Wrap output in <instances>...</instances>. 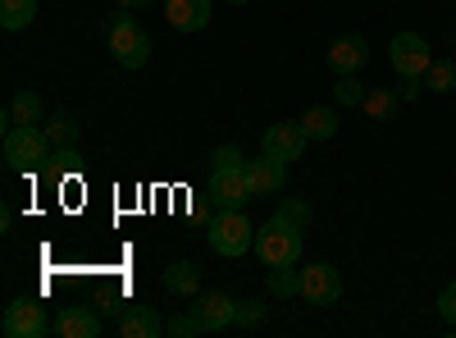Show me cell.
Returning <instances> with one entry per match:
<instances>
[{"instance_id": "cell-18", "label": "cell", "mask_w": 456, "mask_h": 338, "mask_svg": "<svg viewBox=\"0 0 456 338\" xmlns=\"http://www.w3.org/2000/svg\"><path fill=\"white\" fill-rule=\"evenodd\" d=\"M297 124L306 128V137H311V142H329V137L338 133V115H333V110H320V105H315V110H306V115H301Z\"/></svg>"}, {"instance_id": "cell-4", "label": "cell", "mask_w": 456, "mask_h": 338, "mask_svg": "<svg viewBox=\"0 0 456 338\" xmlns=\"http://www.w3.org/2000/svg\"><path fill=\"white\" fill-rule=\"evenodd\" d=\"M46 128H37V124H23V128H5V161L19 169V174H28V169H37L46 161Z\"/></svg>"}, {"instance_id": "cell-7", "label": "cell", "mask_w": 456, "mask_h": 338, "mask_svg": "<svg viewBox=\"0 0 456 338\" xmlns=\"http://www.w3.org/2000/svg\"><path fill=\"white\" fill-rule=\"evenodd\" d=\"M51 325H46V311L37 297H19V302L5 307V338H42Z\"/></svg>"}, {"instance_id": "cell-10", "label": "cell", "mask_w": 456, "mask_h": 338, "mask_svg": "<svg viewBox=\"0 0 456 338\" xmlns=\"http://www.w3.org/2000/svg\"><path fill=\"white\" fill-rule=\"evenodd\" d=\"M247 183L256 197H279L288 187V165L274 161V156H260V161H247Z\"/></svg>"}, {"instance_id": "cell-22", "label": "cell", "mask_w": 456, "mask_h": 338, "mask_svg": "<svg viewBox=\"0 0 456 338\" xmlns=\"http://www.w3.org/2000/svg\"><path fill=\"white\" fill-rule=\"evenodd\" d=\"M425 87L429 92H452L456 87V64L452 60H434L429 73H425Z\"/></svg>"}, {"instance_id": "cell-30", "label": "cell", "mask_w": 456, "mask_h": 338, "mask_svg": "<svg viewBox=\"0 0 456 338\" xmlns=\"http://www.w3.org/2000/svg\"><path fill=\"white\" fill-rule=\"evenodd\" d=\"M420 87H425V78H402V101L420 96Z\"/></svg>"}, {"instance_id": "cell-14", "label": "cell", "mask_w": 456, "mask_h": 338, "mask_svg": "<svg viewBox=\"0 0 456 338\" xmlns=\"http://www.w3.org/2000/svg\"><path fill=\"white\" fill-rule=\"evenodd\" d=\"M55 334L60 338H96L101 334V316L92 307H64L60 320H55Z\"/></svg>"}, {"instance_id": "cell-15", "label": "cell", "mask_w": 456, "mask_h": 338, "mask_svg": "<svg viewBox=\"0 0 456 338\" xmlns=\"http://www.w3.org/2000/svg\"><path fill=\"white\" fill-rule=\"evenodd\" d=\"M23 124H42V96L37 92H14L5 105V128H23Z\"/></svg>"}, {"instance_id": "cell-1", "label": "cell", "mask_w": 456, "mask_h": 338, "mask_svg": "<svg viewBox=\"0 0 456 338\" xmlns=\"http://www.w3.org/2000/svg\"><path fill=\"white\" fill-rule=\"evenodd\" d=\"M301 243H306V229H297V224L283 219V215H274L265 229H256V256L265 260V266H297Z\"/></svg>"}, {"instance_id": "cell-23", "label": "cell", "mask_w": 456, "mask_h": 338, "mask_svg": "<svg viewBox=\"0 0 456 338\" xmlns=\"http://www.w3.org/2000/svg\"><path fill=\"white\" fill-rule=\"evenodd\" d=\"M333 96L342 101V105H365V87L356 83V73H338V83H333Z\"/></svg>"}, {"instance_id": "cell-31", "label": "cell", "mask_w": 456, "mask_h": 338, "mask_svg": "<svg viewBox=\"0 0 456 338\" xmlns=\"http://www.w3.org/2000/svg\"><path fill=\"white\" fill-rule=\"evenodd\" d=\"M114 5H119V10H142L146 0H114Z\"/></svg>"}, {"instance_id": "cell-17", "label": "cell", "mask_w": 456, "mask_h": 338, "mask_svg": "<svg viewBox=\"0 0 456 338\" xmlns=\"http://www.w3.org/2000/svg\"><path fill=\"white\" fill-rule=\"evenodd\" d=\"M119 334L124 338H156V334H165V325H160V316L151 307H133V311H124Z\"/></svg>"}, {"instance_id": "cell-29", "label": "cell", "mask_w": 456, "mask_h": 338, "mask_svg": "<svg viewBox=\"0 0 456 338\" xmlns=\"http://www.w3.org/2000/svg\"><path fill=\"white\" fill-rule=\"evenodd\" d=\"M265 320V307L260 302H238V320L233 325H260Z\"/></svg>"}, {"instance_id": "cell-27", "label": "cell", "mask_w": 456, "mask_h": 338, "mask_svg": "<svg viewBox=\"0 0 456 338\" xmlns=\"http://www.w3.org/2000/svg\"><path fill=\"white\" fill-rule=\"evenodd\" d=\"M279 215H283V219H292L297 229H306V224H311V206H306V202H297V197H288V202L279 206Z\"/></svg>"}, {"instance_id": "cell-25", "label": "cell", "mask_w": 456, "mask_h": 338, "mask_svg": "<svg viewBox=\"0 0 456 338\" xmlns=\"http://www.w3.org/2000/svg\"><path fill=\"white\" fill-rule=\"evenodd\" d=\"M210 169H247V156L238 146H219V152H210Z\"/></svg>"}, {"instance_id": "cell-16", "label": "cell", "mask_w": 456, "mask_h": 338, "mask_svg": "<svg viewBox=\"0 0 456 338\" xmlns=\"http://www.w3.org/2000/svg\"><path fill=\"white\" fill-rule=\"evenodd\" d=\"M165 288L174 297H197L201 293V270L192 266V260H174V266L165 270Z\"/></svg>"}, {"instance_id": "cell-20", "label": "cell", "mask_w": 456, "mask_h": 338, "mask_svg": "<svg viewBox=\"0 0 456 338\" xmlns=\"http://www.w3.org/2000/svg\"><path fill=\"white\" fill-rule=\"evenodd\" d=\"M270 293H274V297H301V270H292V266H270Z\"/></svg>"}, {"instance_id": "cell-13", "label": "cell", "mask_w": 456, "mask_h": 338, "mask_svg": "<svg viewBox=\"0 0 456 338\" xmlns=\"http://www.w3.org/2000/svg\"><path fill=\"white\" fill-rule=\"evenodd\" d=\"M329 69L333 73H356L365 60H370V46H365V37H356V32H347V37H338V42L329 46Z\"/></svg>"}, {"instance_id": "cell-3", "label": "cell", "mask_w": 456, "mask_h": 338, "mask_svg": "<svg viewBox=\"0 0 456 338\" xmlns=\"http://www.w3.org/2000/svg\"><path fill=\"white\" fill-rule=\"evenodd\" d=\"M210 247L219 256H242L247 247H256V229L247 224L242 210H219L210 219Z\"/></svg>"}, {"instance_id": "cell-26", "label": "cell", "mask_w": 456, "mask_h": 338, "mask_svg": "<svg viewBox=\"0 0 456 338\" xmlns=\"http://www.w3.org/2000/svg\"><path fill=\"white\" fill-rule=\"evenodd\" d=\"M169 334H178V338H197V334H206V325L197 320V311H187V316H174V320H169Z\"/></svg>"}, {"instance_id": "cell-2", "label": "cell", "mask_w": 456, "mask_h": 338, "mask_svg": "<svg viewBox=\"0 0 456 338\" xmlns=\"http://www.w3.org/2000/svg\"><path fill=\"white\" fill-rule=\"evenodd\" d=\"M105 46L124 69H142L151 60V32L137 19H128V14H114L110 28H105Z\"/></svg>"}, {"instance_id": "cell-9", "label": "cell", "mask_w": 456, "mask_h": 338, "mask_svg": "<svg viewBox=\"0 0 456 338\" xmlns=\"http://www.w3.org/2000/svg\"><path fill=\"white\" fill-rule=\"evenodd\" d=\"M301 297H306L311 307H329L342 297V279L333 266H324V260H315V266L301 270Z\"/></svg>"}, {"instance_id": "cell-8", "label": "cell", "mask_w": 456, "mask_h": 338, "mask_svg": "<svg viewBox=\"0 0 456 338\" xmlns=\"http://www.w3.org/2000/svg\"><path fill=\"white\" fill-rule=\"evenodd\" d=\"M306 128H301V124H270V128H265V137H260V152L265 156H274V161H297L301 152H306Z\"/></svg>"}, {"instance_id": "cell-24", "label": "cell", "mask_w": 456, "mask_h": 338, "mask_svg": "<svg viewBox=\"0 0 456 338\" xmlns=\"http://www.w3.org/2000/svg\"><path fill=\"white\" fill-rule=\"evenodd\" d=\"M46 142H51V146H73V142H78V124H73L69 115H55V120L46 124Z\"/></svg>"}, {"instance_id": "cell-28", "label": "cell", "mask_w": 456, "mask_h": 338, "mask_svg": "<svg viewBox=\"0 0 456 338\" xmlns=\"http://www.w3.org/2000/svg\"><path fill=\"white\" fill-rule=\"evenodd\" d=\"M438 316H443L447 325H456V284H447V288L438 293Z\"/></svg>"}, {"instance_id": "cell-32", "label": "cell", "mask_w": 456, "mask_h": 338, "mask_svg": "<svg viewBox=\"0 0 456 338\" xmlns=\"http://www.w3.org/2000/svg\"><path fill=\"white\" fill-rule=\"evenodd\" d=\"M228 5H247V0H228Z\"/></svg>"}, {"instance_id": "cell-5", "label": "cell", "mask_w": 456, "mask_h": 338, "mask_svg": "<svg viewBox=\"0 0 456 338\" xmlns=\"http://www.w3.org/2000/svg\"><path fill=\"white\" fill-rule=\"evenodd\" d=\"M388 60H393V69L402 73V78H425L429 73V42L420 32H397L393 37V46H388Z\"/></svg>"}, {"instance_id": "cell-6", "label": "cell", "mask_w": 456, "mask_h": 338, "mask_svg": "<svg viewBox=\"0 0 456 338\" xmlns=\"http://www.w3.org/2000/svg\"><path fill=\"white\" fill-rule=\"evenodd\" d=\"M251 183L247 169H210V206L215 210H242L251 202Z\"/></svg>"}, {"instance_id": "cell-11", "label": "cell", "mask_w": 456, "mask_h": 338, "mask_svg": "<svg viewBox=\"0 0 456 338\" xmlns=\"http://www.w3.org/2000/svg\"><path fill=\"white\" fill-rule=\"evenodd\" d=\"M192 311H197V320L206 325V334H215V329H228V325L238 320V302H233L228 293H201Z\"/></svg>"}, {"instance_id": "cell-12", "label": "cell", "mask_w": 456, "mask_h": 338, "mask_svg": "<svg viewBox=\"0 0 456 338\" xmlns=\"http://www.w3.org/2000/svg\"><path fill=\"white\" fill-rule=\"evenodd\" d=\"M165 19L174 32H201L210 23V0H165Z\"/></svg>"}, {"instance_id": "cell-21", "label": "cell", "mask_w": 456, "mask_h": 338, "mask_svg": "<svg viewBox=\"0 0 456 338\" xmlns=\"http://www.w3.org/2000/svg\"><path fill=\"white\" fill-rule=\"evenodd\" d=\"M361 110H365L370 120H388L393 110H397V96H393L388 87H374V92H365V105H361Z\"/></svg>"}, {"instance_id": "cell-19", "label": "cell", "mask_w": 456, "mask_h": 338, "mask_svg": "<svg viewBox=\"0 0 456 338\" xmlns=\"http://www.w3.org/2000/svg\"><path fill=\"white\" fill-rule=\"evenodd\" d=\"M32 19H37V0H0V28L19 32V28H28Z\"/></svg>"}]
</instances>
